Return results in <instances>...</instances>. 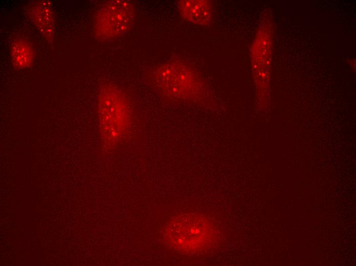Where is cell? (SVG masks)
<instances>
[{"label": "cell", "instance_id": "cell-6", "mask_svg": "<svg viewBox=\"0 0 356 266\" xmlns=\"http://www.w3.org/2000/svg\"><path fill=\"white\" fill-rule=\"evenodd\" d=\"M177 6L182 17L192 24L207 26L212 20L213 8L211 1L181 0Z\"/></svg>", "mask_w": 356, "mask_h": 266}, {"label": "cell", "instance_id": "cell-3", "mask_svg": "<svg viewBox=\"0 0 356 266\" xmlns=\"http://www.w3.org/2000/svg\"><path fill=\"white\" fill-rule=\"evenodd\" d=\"M164 236L175 249L193 253L213 243L215 231L212 224L202 215L183 214L170 220L166 227Z\"/></svg>", "mask_w": 356, "mask_h": 266}, {"label": "cell", "instance_id": "cell-4", "mask_svg": "<svg viewBox=\"0 0 356 266\" xmlns=\"http://www.w3.org/2000/svg\"><path fill=\"white\" fill-rule=\"evenodd\" d=\"M135 18V10L130 1H107L101 6L96 14L95 34L104 40L122 36L131 29Z\"/></svg>", "mask_w": 356, "mask_h": 266}, {"label": "cell", "instance_id": "cell-1", "mask_svg": "<svg viewBox=\"0 0 356 266\" xmlns=\"http://www.w3.org/2000/svg\"><path fill=\"white\" fill-rule=\"evenodd\" d=\"M98 113L102 150L112 151L128 137L132 125L131 111L125 93L112 84L101 86Z\"/></svg>", "mask_w": 356, "mask_h": 266}, {"label": "cell", "instance_id": "cell-2", "mask_svg": "<svg viewBox=\"0 0 356 266\" xmlns=\"http://www.w3.org/2000/svg\"><path fill=\"white\" fill-rule=\"evenodd\" d=\"M148 80L161 94L181 100H195L204 88L197 73L178 62H166L154 68L148 76Z\"/></svg>", "mask_w": 356, "mask_h": 266}, {"label": "cell", "instance_id": "cell-5", "mask_svg": "<svg viewBox=\"0 0 356 266\" xmlns=\"http://www.w3.org/2000/svg\"><path fill=\"white\" fill-rule=\"evenodd\" d=\"M27 16L49 43H52L55 31V13L48 1L31 2L26 10Z\"/></svg>", "mask_w": 356, "mask_h": 266}, {"label": "cell", "instance_id": "cell-7", "mask_svg": "<svg viewBox=\"0 0 356 266\" xmlns=\"http://www.w3.org/2000/svg\"><path fill=\"white\" fill-rule=\"evenodd\" d=\"M10 55L12 65L17 70L29 68L33 63V49L30 43L25 39L17 38L11 41Z\"/></svg>", "mask_w": 356, "mask_h": 266}]
</instances>
